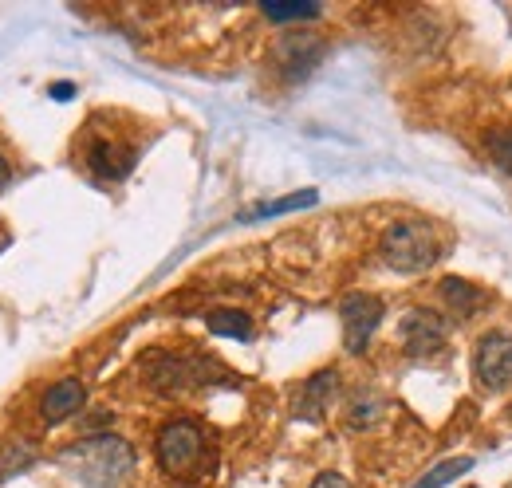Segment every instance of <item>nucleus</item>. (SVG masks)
I'll return each instance as SVG.
<instances>
[{
	"label": "nucleus",
	"instance_id": "obj_1",
	"mask_svg": "<svg viewBox=\"0 0 512 488\" xmlns=\"http://www.w3.org/2000/svg\"><path fill=\"white\" fill-rule=\"evenodd\" d=\"M60 465L83 488H123L134 473V449L115 433H95L67 445Z\"/></svg>",
	"mask_w": 512,
	"mask_h": 488
},
{
	"label": "nucleus",
	"instance_id": "obj_2",
	"mask_svg": "<svg viewBox=\"0 0 512 488\" xmlns=\"http://www.w3.org/2000/svg\"><path fill=\"white\" fill-rule=\"evenodd\" d=\"M442 256V241L426 221H398L383 237V260L398 272H426Z\"/></svg>",
	"mask_w": 512,
	"mask_h": 488
},
{
	"label": "nucleus",
	"instance_id": "obj_3",
	"mask_svg": "<svg viewBox=\"0 0 512 488\" xmlns=\"http://www.w3.org/2000/svg\"><path fill=\"white\" fill-rule=\"evenodd\" d=\"M158 461L170 477H182L193 481L201 473V461H205V433L193 426V422H170V426L158 433Z\"/></svg>",
	"mask_w": 512,
	"mask_h": 488
},
{
	"label": "nucleus",
	"instance_id": "obj_4",
	"mask_svg": "<svg viewBox=\"0 0 512 488\" xmlns=\"http://www.w3.org/2000/svg\"><path fill=\"white\" fill-rule=\"evenodd\" d=\"M339 319H343V343H347V351L351 355H363L367 343H371V335H375V327H379V319H383V300L379 296H367V292L347 296L343 307H339Z\"/></svg>",
	"mask_w": 512,
	"mask_h": 488
},
{
	"label": "nucleus",
	"instance_id": "obj_5",
	"mask_svg": "<svg viewBox=\"0 0 512 488\" xmlns=\"http://www.w3.org/2000/svg\"><path fill=\"white\" fill-rule=\"evenodd\" d=\"M473 370L481 378L485 390H509L512 386V335H485L477 343V359H473Z\"/></svg>",
	"mask_w": 512,
	"mask_h": 488
},
{
	"label": "nucleus",
	"instance_id": "obj_6",
	"mask_svg": "<svg viewBox=\"0 0 512 488\" xmlns=\"http://www.w3.org/2000/svg\"><path fill=\"white\" fill-rule=\"evenodd\" d=\"M398 339H402V347L410 351V355H434V351H442L449 339V323L438 315V311H426V307H414L406 319H402V327H398Z\"/></svg>",
	"mask_w": 512,
	"mask_h": 488
},
{
	"label": "nucleus",
	"instance_id": "obj_7",
	"mask_svg": "<svg viewBox=\"0 0 512 488\" xmlns=\"http://www.w3.org/2000/svg\"><path fill=\"white\" fill-rule=\"evenodd\" d=\"M87 166L107 178V182H119L134 170V146H123L115 138H91L87 142Z\"/></svg>",
	"mask_w": 512,
	"mask_h": 488
},
{
	"label": "nucleus",
	"instance_id": "obj_8",
	"mask_svg": "<svg viewBox=\"0 0 512 488\" xmlns=\"http://www.w3.org/2000/svg\"><path fill=\"white\" fill-rule=\"evenodd\" d=\"M323 56V40L316 36H284L276 48V63L284 67L288 79H304Z\"/></svg>",
	"mask_w": 512,
	"mask_h": 488
},
{
	"label": "nucleus",
	"instance_id": "obj_9",
	"mask_svg": "<svg viewBox=\"0 0 512 488\" xmlns=\"http://www.w3.org/2000/svg\"><path fill=\"white\" fill-rule=\"evenodd\" d=\"M83 402H87L83 382H79V378H60V382L44 394L40 414H44V422H64V418H71V414H79Z\"/></svg>",
	"mask_w": 512,
	"mask_h": 488
},
{
	"label": "nucleus",
	"instance_id": "obj_10",
	"mask_svg": "<svg viewBox=\"0 0 512 488\" xmlns=\"http://www.w3.org/2000/svg\"><path fill=\"white\" fill-rule=\"evenodd\" d=\"M335 386H339V374H335V370H320V374H312V378L304 382L300 398H296V414H300V418H312V422L323 418V410H327V402H331Z\"/></svg>",
	"mask_w": 512,
	"mask_h": 488
},
{
	"label": "nucleus",
	"instance_id": "obj_11",
	"mask_svg": "<svg viewBox=\"0 0 512 488\" xmlns=\"http://www.w3.org/2000/svg\"><path fill=\"white\" fill-rule=\"evenodd\" d=\"M264 16L276 20V24H288V20H316V16H320V4H312V0H268V4H264Z\"/></svg>",
	"mask_w": 512,
	"mask_h": 488
},
{
	"label": "nucleus",
	"instance_id": "obj_12",
	"mask_svg": "<svg viewBox=\"0 0 512 488\" xmlns=\"http://www.w3.org/2000/svg\"><path fill=\"white\" fill-rule=\"evenodd\" d=\"M205 323H209L213 335H229V339H249L253 335V323H249L245 311H229L225 307V311H213Z\"/></svg>",
	"mask_w": 512,
	"mask_h": 488
},
{
	"label": "nucleus",
	"instance_id": "obj_13",
	"mask_svg": "<svg viewBox=\"0 0 512 488\" xmlns=\"http://www.w3.org/2000/svg\"><path fill=\"white\" fill-rule=\"evenodd\" d=\"M442 296H446L461 315H473L477 307L485 304V292H481V288H473V284H465V280H453V276L442 280Z\"/></svg>",
	"mask_w": 512,
	"mask_h": 488
},
{
	"label": "nucleus",
	"instance_id": "obj_14",
	"mask_svg": "<svg viewBox=\"0 0 512 488\" xmlns=\"http://www.w3.org/2000/svg\"><path fill=\"white\" fill-rule=\"evenodd\" d=\"M469 469H473V457H449V461H442V465H434L414 488H446L449 481H457V477L469 473Z\"/></svg>",
	"mask_w": 512,
	"mask_h": 488
},
{
	"label": "nucleus",
	"instance_id": "obj_15",
	"mask_svg": "<svg viewBox=\"0 0 512 488\" xmlns=\"http://www.w3.org/2000/svg\"><path fill=\"white\" fill-rule=\"evenodd\" d=\"M308 205H316V189H300V193H292V197H284V201H268V205H256L253 213H249V221H256V217H280V213H292V209H308Z\"/></svg>",
	"mask_w": 512,
	"mask_h": 488
},
{
	"label": "nucleus",
	"instance_id": "obj_16",
	"mask_svg": "<svg viewBox=\"0 0 512 488\" xmlns=\"http://www.w3.org/2000/svg\"><path fill=\"white\" fill-rule=\"evenodd\" d=\"M489 150H493V158L512 174V130H497V134L489 138Z\"/></svg>",
	"mask_w": 512,
	"mask_h": 488
},
{
	"label": "nucleus",
	"instance_id": "obj_17",
	"mask_svg": "<svg viewBox=\"0 0 512 488\" xmlns=\"http://www.w3.org/2000/svg\"><path fill=\"white\" fill-rule=\"evenodd\" d=\"M312 488H347V485H343V477H339V473H320Z\"/></svg>",
	"mask_w": 512,
	"mask_h": 488
},
{
	"label": "nucleus",
	"instance_id": "obj_18",
	"mask_svg": "<svg viewBox=\"0 0 512 488\" xmlns=\"http://www.w3.org/2000/svg\"><path fill=\"white\" fill-rule=\"evenodd\" d=\"M8 182H12V170H8V162H4V158H0V193H4V189H8Z\"/></svg>",
	"mask_w": 512,
	"mask_h": 488
},
{
	"label": "nucleus",
	"instance_id": "obj_19",
	"mask_svg": "<svg viewBox=\"0 0 512 488\" xmlns=\"http://www.w3.org/2000/svg\"><path fill=\"white\" fill-rule=\"evenodd\" d=\"M71 91H75V87H71V83H56V87H52V95H56V99H67V95H71Z\"/></svg>",
	"mask_w": 512,
	"mask_h": 488
}]
</instances>
